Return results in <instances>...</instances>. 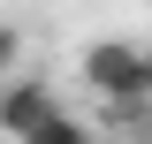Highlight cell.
<instances>
[{"mask_svg": "<svg viewBox=\"0 0 152 144\" xmlns=\"http://www.w3.org/2000/svg\"><path fill=\"white\" fill-rule=\"evenodd\" d=\"M53 106H61V99H53V84H46V76H8V84H0V137L15 144L23 129H38Z\"/></svg>", "mask_w": 152, "mask_h": 144, "instance_id": "2", "label": "cell"}, {"mask_svg": "<svg viewBox=\"0 0 152 144\" xmlns=\"http://www.w3.org/2000/svg\"><path fill=\"white\" fill-rule=\"evenodd\" d=\"M0 76H15V31L0 23Z\"/></svg>", "mask_w": 152, "mask_h": 144, "instance_id": "4", "label": "cell"}, {"mask_svg": "<svg viewBox=\"0 0 152 144\" xmlns=\"http://www.w3.org/2000/svg\"><path fill=\"white\" fill-rule=\"evenodd\" d=\"M15 144H99V137H91L84 121H76V114H61V106H53V114H46L38 129H23Z\"/></svg>", "mask_w": 152, "mask_h": 144, "instance_id": "3", "label": "cell"}, {"mask_svg": "<svg viewBox=\"0 0 152 144\" xmlns=\"http://www.w3.org/2000/svg\"><path fill=\"white\" fill-rule=\"evenodd\" d=\"M84 91H91L107 121H145L152 114V46H129V38H99L84 46Z\"/></svg>", "mask_w": 152, "mask_h": 144, "instance_id": "1", "label": "cell"}]
</instances>
